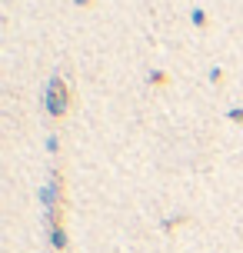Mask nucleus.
<instances>
[{"instance_id": "7ed1b4c3", "label": "nucleus", "mask_w": 243, "mask_h": 253, "mask_svg": "<svg viewBox=\"0 0 243 253\" xmlns=\"http://www.w3.org/2000/svg\"><path fill=\"white\" fill-rule=\"evenodd\" d=\"M80 3H87V0H80Z\"/></svg>"}, {"instance_id": "f03ea898", "label": "nucleus", "mask_w": 243, "mask_h": 253, "mask_svg": "<svg viewBox=\"0 0 243 253\" xmlns=\"http://www.w3.org/2000/svg\"><path fill=\"white\" fill-rule=\"evenodd\" d=\"M53 197H57V193H53V187H43V203H50Z\"/></svg>"}, {"instance_id": "f257e3e1", "label": "nucleus", "mask_w": 243, "mask_h": 253, "mask_svg": "<svg viewBox=\"0 0 243 253\" xmlns=\"http://www.w3.org/2000/svg\"><path fill=\"white\" fill-rule=\"evenodd\" d=\"M47 107H50V114H64L67 93H64V87H60V80H50V87H47Z\"/></svg>"}]
</instances>
